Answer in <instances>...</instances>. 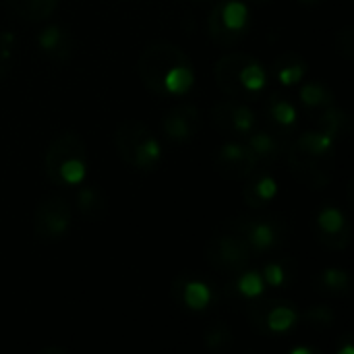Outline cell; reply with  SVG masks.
<instances>
[{
  "label": "cell",
  "instance_id": "cell-1",
  "mask_svg": "<svg viewBox=\"0 0 354 354\" xmlns=\"http://www.w3.org/2000/svg\"><path fill=\"white\" fill-rule=\"evenodd\" d=\"M137 73L158 97H183L195 85V66L187 52L172 41H151L139 56Z\"/></svg>",
  "mask_w": 354,
  "mask_h": 354
},
{
  "label": "cell",
  "instance_id": "cell-2",
  "mask_svg": "<svg viewBox=\"0 0 354 354\" xmlns=\"http://www.w3.org/2000/svg\"><path fill=\"white\" fill-rule=\"evenodd\" d=\"M292 176L311 191H322L332 183L336 168V141L319 129H309L288 143L286 151Z\"/></svg>",
  "mask_w": 354,
  "mask_h": 354
},
{
  "label": "cell",
  "instance_id": "cell-3",
  "mask_svg": "<svg viewBox=\"0 0 354 354\" xmlns=\"http://www.w3.org/2000/svg\"><path fill=\"white\" fill-rule=\"evenodd\" d=\"M44 172L50 185L60 189H77L89 172V156L83 137L77 131H60L48 145L44 156Z\"/></svg>",
  "mask_w": 354,
  "mask_h": 354
},
{
  "label": "cell",
  "instance_id": "cell-4",
  "mask_svg": "<svg viewBox=\"0 0 354 354\" xmlns=\"http://www.w3.org/2000/svg\"><path fill=\"white\" fill-rule=\"evenodd\" d=\"M216 85L230 100H255L270 87V75L266 66L247 52H234L222 56L214 66Z\"/></svg>",
  "mask_w": 354,
  "mask_h": 354
},
{
  "label": "cell",
  "instance_id": "cell-5",
  "mask_svg": "<svg viewBox=\"0 0 354 354\" xmlns=\"http://www.w3.org/2000/svg\"><path fill=\"white\" fill-rule=\"evenodd\" d=\"M114 143L120 160L133 170L151 174L162 164V145L141 120H124L116 127Z\"/></svg>",
  "mask_w": 354,
  "mask_h": 354
},
{
  "label": "cell",
  "instance_id": "cell-6",
  "mask_svg": "<svg viewBox=\"0 0 354 354\" xmlns=\"http://www.w3.org/2000/svg\"><path fill=\"white\" fill-rule=\"evenodd\" d=\"M228 230L239 234L253 255H272L290 236V228L282 216H236L228 220Z\"/></svg>",
  "mask_w": 354,
  "mask_h": 354
},
{
  "label": "cell",
  "instance_id": "cell-7",
  "mask_svg": "<svg viewBox=\"0 0 354 354\" xmlns=\"http://www.w3.org/2000/svg\"><path fill=\"white\" fill-rule=\"evenodd\" d=\"M247 307V319L253 330L266 338H284L301 324V311L295 303L276 297H259Z\"/></svg>",
  "mask_w": 354,
  "mask_h": 354
},
{
  "label": "cell",
  "instance_id": "cell-8",
  "mask_svg": "<svg viewBox=\"0 0 354 354\" xmlns=\"http://www.w3.org/2000/svg\"><path fill=\"white\" fill-rule=\"evenodd\" d=\"M253 25L251 8L243 0H220L207 15V33L218 46L243 41Z\"/></svg>",
  "mask_w": 354,
  "mask_h": 354
},
{
  "label": "cell",
  "instance_id": "cell-9",
  "mask_svg": "<svg viewBox=\"0 0 354 354\" xmlns=\"http://www.w3.org/2000/svg\"><path fill=\"white\" fill-rule=\"evenodd\" d=\"M73 228V209L60 195L41 199L33 212V239L41 245H54L68 236Z\"/></svg>",
  "mask_w": 354,
  "mask_h": 354
},
{
  "label": "cell",
  "instance_id": "cell-10",
  "mask_svg": "<svg viewBox=\"0 0 354 354\" xmlns=\"http://www.w3.org/2000/svg\"><path fill=\"white\" fill-rule=\"evenodd\" d=\"M203 255H205V261L216 272H222L224 276H230V274H236V272L249 268L255 257L251 253L249 245L239 234H234L230 230L212 236L205 243Z\"/></svg>",
  "mask_w": 354,
  "mask_h": 354
},
{
  "label": "cell",
  "instance_id": "cell-11",
  "mask_svg": "<svg viewBox=\"0 0 354 354\" xmlns=\"http://www.w3.org/2000/svg\"><path fill=\"white\" fill-rule=\"evenodd\" d=\"M174 303L189 313H205L220 303V290L197 272H183L172 282Z\"/></svg>",
  "mask_w": 354,
  "mask_h": 354
},
{
  "label": "cell",
  "instance_id": "cell-12",
  "mask_svg": "<svg viewBox=\"0 0 354 354\" xmlns=\"http://www.w3.org/2000/svg\"><path fill=\"white\" fill-rule=\"evenodd\" d=\"M313 234L319 245H324L328 251L334 253L346 251L353 241V228L348 216L334 203H326L317 209L313 218Z\"/></svg>",
  "mask_w": 354,
  "mask_h": 354
},
{
  "label": "cell",
  "instance_id": "cell-13",
  "mask_svg": "<svg viewBox=\"0 0 354 354\" xmlns=\"http://www.w3.org/2000/svg\"><path fill=\"white\" fill-rule=\"evenodd\" d=\"M209 118L216 129L241 139H247L259 127L255 110L241 100H226L214 104L209 110Z\"/></svg>",
  "mask_w": 354,
  "mask_h": 354
},
{
  "label": "cell",
  "instance_id": "cell-14",
  "mask_svg": "<svg viewBox=\"0 0 354 354\" xmlns=\"http://www.w3.org/2000/svg\"><path fill=\"white\" fill-rule=\"evenodd\" d=\"M257 166L259 162L249 149V145L239 141L222 143L214 156V168L226 180H245L257 170Z\"/></svg>",
  "mask_w": 354,
  "mask_h": 354
},
{
  "label": "cell",
  "instance_id": "cell-15",
  "mask_svg": "<svg viewBox=\"0 0 354 354\" xmlns=\"http://www.w3.org/2000/svg\"><path fill=\"white\" fill-rule=\"evenodd\" d=\"M201 129V110L195 104L172 106L162 116V131L168 141L176 145H187L195 139Z\"/></svg>",
  "mask_w": 354,
  "mask_h": 354
},
{
  "label": "cell",
  "instance_id": "cell-16",
  "mask_svg": "<svg viewBox=\"0 0 354 354\" xmlns=\"http://www.w3.org/2000/svg\"><path fill=\"white\" fill-rule=\"evenodd\" d=\"M245 143L249 145V149L253 151V156L257 158L259 164H276L282 158H286L288 151V137L270 129V127H257L247 139Z\"/></svg>",
  "mask_w": 354,
  "mask_h": 354
},
{
  "label": "cell",
  "instance_id": "cell-17",
  "mask_svg": "<svg viewBox=\"0 0 354 354\" xmlns=\"http://www.w3.org/2000/svg\"><path fill=\"white\" fill-rule=\"evenodd\" d=\"M224 295L236 303H243V305H249L251 301H257L259 297L266 295V284H263V278H261V272L255 270V268H245L236 274H230L226 276V282H224Z\"/></svg>",
  "mask_w": 354,
  "mask_h": 354
},
{
  "label": "cell",
  "instance_id": "cell-18",
  "mask_svg": "<svg viewBox=\"0 0 354 354\" xmlns=\"http://www.w3.org/2000/svg\"><path fill=\"white\" fill-rule=\"evenodd\" d=\"M37 48L44 54V58H48L54 64H64L73 58V35L56 23L44 25L41 31L37 33Z\"/></svg>",
  "mask_w": 354,
  "mask_h": 354
},
{
  "label": "cell",
  "instance_id": "cell-19",
  "mask_svg": "<svg viewBox=\"0 0 354 354\" xmlns=\"http://www.w3.org/2000/svg\"><path fill=\"white\" fill-rule=\"evenodd\" d=\"M243 183H245L243 201L251 209H266L270 203H274V199L280 193V185H278L276 176L268 170H255Z\"/></svg>",
  "mask_w": 354,
  "mask_h": 354
},
{
  "label": "cell",
  "instance_id": "cell-20",
  "mask_svg": "<svg viewBox=\"0 0 354 354\" xmlns=\"http://www.w3.org/2000/svg\"><path fill=\"white\" fill-rule=\"evenodd\" d=\"M266 118L270 122V129L288 137L299 127L301 114L284 91H274L266 102Z\"/></svg>",
  "mask_w": 354,
  "mask_h": 354
},
{
  "label": "cell",
  "instance_id": "cell-21",
  "mask_svg": "<svg viewBox=\"0 0 354 354\" xmlns=\"http://www.w3.org/2000/svg\"><path fill=\"white\" fill-rule=\"evenodd\" d=\"M307 71H309V64L303 58V54H299V52H284V54H280L272 62L270 79H274L282 87H295V85H299L305 79Z\"/></svg>",
  "mask_w": 354,
  "mask_h": 354
},
{
  "label": "cell",
  "instance_id": "cell-22",
  "mask_svg": "<svg viewBox=\"0 0 354 354\" xmlns=\"http://www.w3.org/2000/svg\"><path fill=\"white\" fill-rule=\"evenodd\" d=\"M259 272H261V278H263V284L268 290L270 288L272 290H284V288L295 284L299 268H297V261L292 257L284 255V257L268 259Z\"/></svg>",
  "mask_w": 354,
  "mask_h": 354
},
{
  "label": "cell",
  "instance_id": "cell-23",
  "mask_svg": "<svg viewBox=\"0 0 354 354\" xmlns=\"http://www.w3.org/2000/svg\"><path fill=\"white\" fill-rule=\"evenodd\" d=\"M75 195V205L79 214L91 222H100L108 214V197L97 185H79Z\"/></svg>",
  "mask_w": 354,
  "mask_h": 354
},
{
  "label": "cell",
  "instance_id": "cell-24",
  "mask_svg": "<svg viewBox=\"0 0 354 354\" xmlns=\"http://www.w3.org/2000/svg\"><path fill=\"white\" fill-rule=\"evenodd\" d=\"M299 102H301V106L307 112L319 114L328 106H334L336 104V95L330 89V85H326L322 81H307L299 89Z\"/></svg>",
  "mask_w": 354,
  "mask_h": 354
},
{
  "label": "cell",
  "instance_id": "cell-25",
  "mask_svg": "<svg viewBox=\"0 0 354 354\" xmlns=\"http://www.w3.org/2000/svg\"><path fill=\"white\" fill-rule=\"evenodd\" d=\"M315 116H317V127L315 129H319L322 133H326L328 137H332L336 143L340 139H344V137L351 135V129H353L351 116L340 106H336V104L334 106H328L326 110H322Z\"/></svg>",
  "mask_w": 354,
  "mask_h": 354
},
{
  "label": "cell",
  "instance_id": "cell-26",
  "mask_svg": "<svg viewBox=\"0 0 354 354\" xmlns=\"http://www.w3.org/2000/svg\"><path fill=\"white\" fill-rule=\"evenodd\" d=\"M6 4L19 19L31 23L48 21L58 8V0H6Z\"/></svg>",
  "mask_w": 354,
  "mask_h": 354
},
{
  "label": "cell",
  "instance_id": "cell-27",
  "mask_svg": "<svg viewBox=\"0 0 354 354\" xmlns=\"http://www.w3.org/2000/svg\"><path fill=\"white\" fill-rule=\"evenodd\" d=\"M353 280L344 268H326L315 278V288L330 297H346L351 292Z\"/></svg>",
  "mask_w": 354,
  "mask_h": 354
},
{
  "label": "cell",
  "instance_id": "cell-28",
  "mask_svg": "<svg viewBox=\"0 0 354 354\" xmlns=\"http://www.w3.org/2000/svg\"><path fill=\"white\" fill-rule=\"evenodd\" d=\"M234 342V336H232V330L226 322L222 319H216L212 324L205 326V332H203V346L214 354H224L230 351Z\"/></svg>",
  "mask_w": 354,
  "mask_h": 354
},
{
  "label": "cell",
  "instance_id": "cell-29",
  "mask_svg": "<svg viewBox=\"0 0 354 354\" xmlns=\"http://www.w3.org/2000/svg\"><path fill=\"white\" fill-rule=\"evenodd\" d=\"M334 319H336V313L328 305H317V307H311L307 311H301V322H305L307 326H311L315 330H328V328H332L334 326Z\"/></svg>",
  "mask_w": 354,
  "mask_h": 354
},
{
  "label": "cell",
  "instance_id": "cell-30",
  "mask_svg": "<svg viewBox=\"0 0 354 354\" xmlns=\"http://www.w3.org/2000/svg\"><path fill=\"white\" fill-rule=\"evenodd\" d=\"M15 60V33L0 31V81L8 77Z\"/></svg>",
  "mask_w": 354,
  "mask_h": 354
},
{
  "label": "cell",
  "instance_id": "cell-31",
  "mask_svg": "<svg viewBox=\"0 0 354 354\" xmlns=\"http://www.w3.org/2000/svg\"><path fill=\"white\" fill-rule=\"evenodd\" d=\"M336 48L340 52L342 58L351 60L354 52V29L353 25H344L338 33H336Z\"/></svg>",
  "mask_w": 354,
  "mask_h": 354
},
{
  "label": "cell",
  "instance_id": "cell-32",
  "mask_svg": "<svg viewBox=\"0 0 354 354\" xmlns=\"http://www.w3.org/2000/svg\"><path fill=\"white\" fill-rule=\"evenodd\" d=\"M342 342H344V344L336 348V354H354V346H353L351 336H344V338H342Z\"/></svg>",
  "mask_w": 354,
  "mask_h": 354
},
{
  "label": "cell",
  "instance_id": "cell-33",
  "mask_svg": "<svg viewBox=\"0 0 354 354\" xmlns=\"http://www.w3.org/2000/svg\"><path fill=\"white\" fill-rule=\"evenodd\" d=\"M290 354H319V351L315 348H309V346H299V348H292Z\"/></svg>",
  "mask_w": 354,
  "mask_h": 354
},
{
  "label": "cell",
  "instance_id": "cell-34",
  "mask_svg": "<svg viewBox=\"0 0 354 354\" xmlns=\"http://www.w3.org/2000/svg\"><path fill=\"white\" fill-rule=\"evenodd\" d=\"M303 6H317V4H322L324 0H299Z\"/></svg>",
  "mask_w": 354,
  "mask_h": 354
},
{
  "label": "cell",
  "instance_id": "cell-35",
  "mask_svg": "<svg viewBox=\"0 0 354 354\" xmlns=\"http://www.w3.org/2000/svg\"><path fill=\"white\" fill-rule=\"evenodd\" d=\"M251 2H259L261 4V2H270V0H251Z\"/></svg>",
  "mask_w": 354,
  "mask_h": 354
}]
</instances>
